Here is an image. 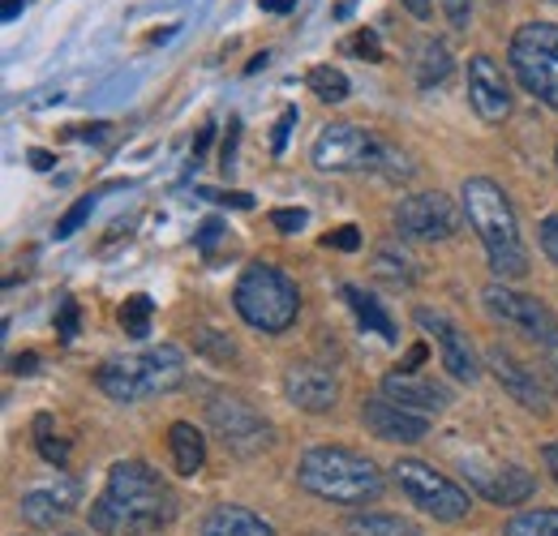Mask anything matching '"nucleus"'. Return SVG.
I'll use <instances>...</instances> for the list:
<instances>
[{
	"mask_svg": "<svg viewBox=\"0 0 558 536\" xmlns=\"http://www.w3.org/2000/svg\"><path fill=\"white\" fill-rule=\"evenodd\" d=\"M172 520H177L172 489L142 460L112 464L99 498L90 502V528L99 536H155Z\"/></svg>",
	"mask_w": 558,
	"mask_h": 536,
	"instance_id": "1",
	"label": "nucleus"
},
{
	"mask_svg": "<svg viewBox=\"0 0 558 536\" xmlns=\"http://www.w3.org/2000/svg\"><path fill=\"white\" fill-rule=\"evenodd\" d=\"M464 215H469V228L477 232L482 249L489 258V270L498 279H520L529 275V249H524V236H520V219H515V206L507 198V190L489 176H469L464 190Z\"/></svg>",
	"mask_w": 558,
	"mask_h": 536,
	"instance_id": "2",
	"label": "nucleus"
},
{
	"mask_svg": "<svg viewBox=\"0 0 558 536\" xmlns=\"http://www.w3.org/2000/svg\"><path fill=\"white\" fill-rule=\"evenodd\" d=\"M296 480L301 489L336 507H365L383 494V472L374 468V460L349 447H310L296 464Z\"/></svg>",
	"mask_w": 558,
	"mask_h": 536,
	"instance_id": "3",
	"label": "nucleus"
},
{
	"mask_svg": "<svg viewBox=\"0 0 558 536\" xmlns=\"http://www.w3.org/2000/svg\"><path fill=\"white\" fill-rule=\"evenodd\" d=\"M314 168L318 172H374L387 181H409L417 172L396 142L378 137L374 130L349 125V121L327 125L314 137Z\"/></svg>",
	"mask_w": 558,
	"mask_h": 536,
	"instance_id": "4",
	"label": "nucleus"
},
{
	"mask_svg": "<svg viewBox=\"0 0 558 536\" xmlns=\"http://www.w3.org/2000/svg\"><path fill=\"white\" fill-rule=\"evenodd\" d=\"M185 382V356L177 343H159V348H142L134 356L108 361L95 369V387L117 403H138L150 395H168Z\"/></svg>",
	"mask_w": 558,
	"mask_h": 536,
	"instance_id": "5",
	"label": "nucleus"
},
{
	"mask_svg": "<svg viewBox=\"0 0 558 536\" xmlns=\"http://www.w3.org/2000/svg\"><path fill=\"white\" fill-rule=\"evenodd\" d=\"M232 305H236V314L254 331L279 336V331H288L296 322L301 292H296V283L279 267H271V263H250V267L241 270L236 288H232Z\"/></svg>",
	"mask_w": 558,
	"mask_h": 536,
	"instance_id": "6",
	"label": "nucleus"
},
{
	"mask_svg": "<svg viewBox=\"0 0 558 536\" xmlns=\"http://www.w3.org/2000/svg\"><path fill=\"white\" fill-rule=\"evenodd\" d=\"M507 61L533 99L558 108V22H524L511 35Z\"/></svg>",
	"mask_w": 558,
	"mask_h": 536,
	"instance_id": "7",
	"label": "nucleus"
},
{
	"mask_svg": "<svg viewBox=\"0 0 558 536\" xmlns=\"http://www.w3.org/2000/svg\"><path fill=\"white\" fill-rule=\"evenodd\" d=\"M391 476H396V489H400L417 511L442 520V524H460V520H469V511H473L469 489H460L451 476L434 472L429 464H421V460H396Z\"/></svg>",
	"mask_w": 558,
	"mask_h": 536,
	"instance_id": "8",
	"label": "nucleus"
},
{
	"mask_svg": "<svg viewBox=\"0 0 558 536\" xmlns=\"http://www.w3.org/2000/svg\"><path fill=\"white\" fill-rule=\"evenodd\" d=\"M207 421L215 429V438L232 451V455H258L276 442V425L245 400H232V395H215L207 403Z\"/></svg>",
	"mask_w": 558,
	"mask_h": 536,
	"instance_id": "9",
	"label": "nucleus"
},
{
	"mask_svg": "<svg viewBox=\"0 0 558 536\" xmlns=\"http://www.w3.org/2000/svg\"><path fill=\"white\" fill-rule=\"evenodd\" d=\"M482 301H486L489 318H498V322L524 331L533 343H542L546 352L558 356V318L550 314L546 301H537V296H529V292H515V288H507V283H489L486 292H482Z\"/></svg>",
	"mask_w": 558,
	"mask_h": 536,
	"instance_id": "10",
	"label": "nucleus"
},
{
	"mask_svg": "<svg viewBox=\"0 0 558 536\" xmlns=\"http://www.w3.org/2000/svg\"><path fill=\"white\" fill-rule=\"evenodd\" d=\"M396 232L404 241H451L460 232V210L447 194H413L396 206Z\"/></svg>",
	"mask_w": 558,
	"mask_h": 536,
	"instance_id": "11",
	"label": "nucleus"
},
{
	"mask_svg": "<svg viewBox=\"0 0 558 536\" xmlns=\"http://www.w3.org/2000/svg\"><path fill=\"white\" fill-rule=\"evenodd\" d=\"M417 327L421 331H429V336L438 339V352H442V365H447V374L456 378V382H477L482 378V365H477V352H473V343L469 336L456 327V322H447L438 309H425L421 305L417 314Z\"/></svg>",
	"mask_w": 558,
	"mask_h": 536,
	"instance_id": "12",
	"label": "nucleus"
},
{
	"mask_svg": "<svg viewBox=\"0 0 558 536\" xmlns=\"http://www.w3.org/2000/svg\"><path fill=\"white\" fill-rule=\"evenodd\" d=\"M469 103L477 108V117L489 121V125L511 117V86H507L498 61L486 57V52L469 57Z\"/></svg>",
	"mask_w": 558,
	"mask_h": 536,
	"instance_id": "13",
	"label": "nucleus"
},
{
	"mask_svg": "<svg viewBox=\"0 0 558 536\" xmlns=\"http://www.w3.org/2000/svg\"><path fill=\"white\" fill-rule=\"evenodd\" d=\"M361 421L383 442H421L429 434V416L409 412V407H400V403L387 400V395H374V400L361 403Z\"/></svg>",
	"mask_w": 558,
	"mask_h": 536,
	"instance_id": "14",
	"label": "nucleus"
},
{
	"mask_svg": "<svg viewBox=\"0 0 558 536\" xmlns=\"http://www.w3.org/2000/svg\"><path fill=\"white\" fill-rule=\"evenodd\" d=\"M486 365H489V374L498 378V387L515 403H524V407H533V412H546V407H550V391H546V382L537 378V369H529L524 361H515L507 348L494 343L486 352Z\"/></svg>",
	"mask_w": 558,
	"mask_h": 536,
	"instance_id": "15",
	"label": "nucleus"
},
{
	"mask_svg": "<svg viewBox=\"0 0 558 536\" xmlns=\"http://www.w3.org/2000/svg\"><path fill=\"white\" fill-rule=\"evenodd\" d=\"M383 395L396 400L400 407H409V412H421V416H434V412H442V407L451 403V391H447L442 382L421 378V374H409V369H391V374H383Z\"/></svg>",
	"mask_w": 558,
	"mask_h": 536,
	"instance_id": "16",
	"label": "nucleus"
},
{
	"mask_svg": "<svg viewBox=\"0 0 558 536\" xmlns=\"http://www.w3.org/2000/svg\"><path fill=\"white\" fill-rule=\"evenodd\" d=\"M283 395L296 407H305V412H331L336 400H340V382L323 365H292L283 374Z\"/></svg>",
	"mask_w": 558,
	"mask_h": 536,
	"instance_id": "17",
	"label": "nucleus"
},
{
	"mask_svg": "<svg viewBox=\"0 0 558 536\" xmlns=\"http://www.w3.org/2000/svg\"><path fill=\"white\" fill-rule=\"evenodd\" d=\"M22 520L35 528H57L61 520H70L77 507V485L73 480H52L44 489H26L22 494Z\"/></svg>",
	"mask_w": 558,
	"mask_h": 536,
	"instance_id": "18",
	"label": "nucleus"
},
{
	"mask_svg": "<svg viewBox=\"0 0 558 536\" xmlns=\"http://www.w3.org/2000/svg\"><path fill=\"white\" fill-rule=\"evenodd\" d=\"M473 485L494 507H520V502H529L537 494V476L524 472L520 464H502V468L494 472H473Z\"/></svg>",
	"mask_w": 558,
	"mask_h": 536,
	"instance_id": "19",
	"label": "nucleus"
},
{
	"mask_svg": "<svg viewBox=\"0 0 558 536\" xmlns=\"http://www.w3.org/2000/svg\"><path fill=\"white\" fill-rule=\"evenodd\" d=\"M198 536H276V528H271L263 515H254L250 507H232V502H223V507L207 511V520H203Z\"/></svg>",
	"mask_w": 558,
	"mask_h": 536,
	"instance_id": "20",
	"label": "nucleus"
},
{
	"mask_svg": "<svg viewBox=\"0 0 558 536\" xmlns=\"http://www.w3.org/2000/svg\"><path fill=\"white\" fill-rule=\"evenodd\" d=\"M168 451H172V464H177L181 476H198L203 464H207V438L190 421H177L168 429Z\"/></svg>",
	"mask_w": 558,
	"mask_h": 536,
	"instance_id": "21",
	"label": "nucleus"
},
{
	"mask_svg": "<svg viewBox=\"0 0 558 536\" xmlns=\"http://www.w3.org/2000/svg\"><path fill=\"white\" fill-rule=\"evenodd\" d=\"M340 296L349 301V309L356 314V322L365 327V331H374V336H383L387 343H396L400 331H396V322H391V314L383 309V301H374L365 288H356V283H344L340 288Z\"/></svg>",
	"mask_w": 558,
	"mask_h": 536,
	"instance_id": "22",
	"label": "nucleus"
},
{
	"mask_svg": "<svg viewBox=\"0 0 558 536\" xmlns=\"http://www.w3.org/2000/svg\"><path fill=\"white\" fill-rule=\"evenodd\" d=\"M349 536H421L417 524H409L404 515H387V511H365L352 515Z\"/></svg>",
	"mask_w": 558,
	"mask_h": 536,
	"instance_id": "23",
	"label": "nucleus"
},
{
	"mask_svg": "<svg viewBox=\"0 0 558 536\" xmlns=\"http://www.w3.org/2000/svg\"><path fill=\"white\" fill-rule=\"evenodd\" d=\"M451 73V52L438 39H425L417 48V86H438Z\"/></svg>",
	"mask_w": 558,
	"mask_h": 536,
	"instance_id": "24",
	"label": "nucleus"
},
{
	"mask_svg": "<svg viewBox=\"0 0 558 536\" xmlns=\"http://www.w3.org/2000/svg\"><path fill=\"white\" fill-rule=\"evenodd\" d=\"M305 82H310V90H314L323 103H344V99H349V77H344V69L314 65Z\"/></svg>",
	"mask_w": 558,
	"mask_h": 536,
	"instance_id": "25",
	"label": "nucleus"
},
{
	"mask_svg": "<svg viewBox=\"0 0 558 536\" xmlns=\"http://www.w3.org/2000/svg\"><path fill=\"white\" fill-rule=\"evenodd\" d=\"M502 536H558V511H520L507 520Z\"/></svg>",
	"mask_w": 558,
	"mask_h": 536,
	"instance_id": "26",
	"label": "nucleus"
},
{
	"mask_svg": "<svg viewBox=\"0 0 558 536\" xmlns=\"http://www.w3.org/2000/svg\"><path fill=\"white\" fill-rule=\"evenodd\" d=\"M374 270H378V279H387V283H396V288L417 279V270H413V258L396 254V245H383V249L374 254Z\"/></svg>",
	"mask_w": 558,
	"mask_h": 536,
	"instance_id": "27",
	"label": "nucleus"
},
{
	"mask_svg": "<svg viewBox=\"0 0 558 536\" xmlns=\"http://www.w3.org/2000/svg\"><path fill=\"white\" fill-rule=\"evenodd\" d=\"M150 314H155V305H150V296H130L125 305H121V327H125V336H150Z\"/></svg>",
	"mask_w": 558,
	"mask_h": 536,
	"instance_id": "28",
	"label": "nucleus"
},
{
	"mask_svg": "<svg viewBox=\"0 0 558 536\" xmlns=\"http://www.w3.org/2000/svg\"><path fill=\"white\" fill-rule=\"evenodd\" d=\"M35 434H39V438H35V447H39V455H44L48 464H57V468H65V460H70V447H65V442H61V438H57V434L48 429V416H39V421H35Z\"/></svg>",
	"mask_w": 558,
	"mask_h": 536,
	"instance_id": "29",
	"label": "nucleus"
},
{
	"mask_svg": "<svg viewBox=\"0 0 558 536\" xmlns=\"http://www.w3.org/2000/svg\"><path fill=\"white\" fill-rule=\"evenodd\" d=\"M90 210H95V198H90V194L73 202L70 210L61 215V223H57V236H73V232H77V228H82V223L90 219Z\"/></svg>",
	"mask_w": 558,
	"mask_h": 536,
	"instance_id": "30",
	"label": "nucleus"
},
{
	"mask_svg": "<svg viewBox=\"0 0 558 536\" xmlns=\"http://www.w3.org/2000/svg\"><path fill=\"white\" fill-rule=\"evenodd\" d=\"M344 48L356 52V57H365V61H383V44H378V35H374V31H365V26L352 35Z\"/></svg>",
	"mask_w": 558,
	"mask_h": 536,
	"instance_id": "31",
	"label": "nucleus"
},
{
	"mask_svg": "<svg viewBox=\"0 0 558 536\" xmlns=\"http://www.w3.org/2000/svg\"><path fill=\"white\" fill-rule=\"evenodd\" d=\"M271 223H276L283 236H292V232H301L310 223V215L301 206H279V210H271Z\"/></svg>",
	"mask_w": 558,
	"mask_h": 536,
	"instance_id": "32",
	"label": "nucleus"
},
{
	"mask_svg": "<svg viewBox=\"0 0 558 536\" xmlns=\"http://www.w3.org/2000/svg\"><path fill=\"white\" fill-rule=\"evenodd\" d=\"M323 245H331V249H344V254H352V249L361 245V228H352V223H344V228L327 232V241H323Z\"/></svg>",
	"mask_w": 558,
	"mask_h": 536,
	"instance_id": "33",
	"label": "nucleus"
},
{
	"mask_svg": "<svg viewBox=\"0 0 558 536\" xmlns=\"http://www.w3.org/2000/svg\"><path fill=\"white\" fill-rule=\"evenodd\" d=\"M198 198H207V202H219V206H236V210H250L254 206V198L250 194H236V190H198Z\"/></svg>",
	"mask_w": 558,
	"mask_h": 536,
	"instance_id": "34",
	"label": "nucleus"
},
{
	"mask_svg": "<svg viewBox=\"0 0 558 536\" xmlns=\"http://www.w3.org/2000/svg\"><path fill=\"white\" fill-rule=\"evenodd\" d=\"M537 236H542V249H546V258H550V263L558 267V215H546V219H542V232H537Z\"/></svg>",
	"mask_w": 558,
	"mask_h": 536,
	"instance_id": "35",
	"label": "nucleus"
},
{
	"mask_svg": "<svg viewBox=\"0 0 558 536\" xmlns=\"http://www.w3.org/2000/svg\"><path fill=\"white\" fill-rule=\"evenodd\" d=\"M57 336H61V339L77 336V301H61V314H57Z\"/></svg>",
	"mask_w": 558,
	"mask_h": 536,
	"instance_id": "36",
	"label": "nucleus"
},
{
	"mask_svg": "<svg viewBox=\"0 0 558 536\" xmlns=\"http://www.w3.org/2000/svg\"><path fill=\"white\" fill-rule=\"evenodd\" d=\"M442 13H447V22L456 31H464L469 26V13H473V0H442Z\"/></svg>",
	"mask_w": 558,
	"mask_h": 536,
	"instance_id": "37",
	"label": "nucleus"
},
{
	"mask_svg": "<svg viewBox=\"0 0 558 536\" xmlns=\"http://www.w3.org/2000/svg\"><path fill=\"white\" fill-rule=\"evenodd\" d=\"M296 125V108H283V117H279V125H276V137H271V150L276 155H283V142H288V130Z\"/></svg>",
	"mask_w": 558,
	"mask_h": 536,
	"instance_id": "38",
	"label": "nucleus"
},
{
	"mask_svg": "<svg viewBox=\"0 0 558 536\" xmlns=\"http://www.w3.org/2000/svg\"><path fill=\"white\" fill-rule=\"evenodd\" d=\"M219 232H223V223H219V219H207V223H203V232H198V245L210 249V245L219 241Z\"/></svg>",
	"mask_w": 558,
	"mask_h": 536,
	"instance_id": "39",
	"label": "nucleus"
},
{
	"mask_svg": "<svg viewBox=\"0 0 558 536\" xmlns=\"http://www.w3.org/2000/svg\"><path fill=\"white\" fill-rule=\"evenodd\" d=\"M421 361H425V343H413V348H409V356H404L396 369H409V374H417Z\"/></svg>",
	"mask_w": 558,
	"mask_h": 536,
	"instance_id": "40",
	"label": "nucleus"
},
{
	"mask_svg": "<svg viewBox=\"0 0 558 536\" xmlns=\"http://www.w3.org/2000/svg\"><path fill=\"white\" fill-rule=\"evenodd\" d=\"M9 365H13V374H35V365H39V356H35V352H22V356H13Z\"/></svg>",
	"mask_w": 558,
	"mask_h": 536,
	"instance_id": "41",
	"label": "nucleus"
},
{
	"mask_svg": "<svg viewBox=\"0 0 558 536\" xmlns=\"http://www.w3.org/2000/svg\"><path fill=\"white\" fill-rule=\"evenodd\" d=\"M542 464H546V472L555 476V485H558V442H546V447H542Z\"/></svg>",
	"mask_w": 558,
	"mask_h": 536,
	"instance_id": "42",
	"label": "nucleus"
},
{
	"mask_svg": "<svg viewBox=\"0 0 558 536\" xmlns=\"http://www.w3.org/2000/svg\"><path fill=\"white\" fill-rule=\"evenodd\" d=\"M236 130H241V125L232 121V125H228V142H223V150H219V159H223V168L232 163V150H236Z\"/></svg>",
	"mask_w": 558,
	"mask_h": 536,
	"instance_id": "43",
	"label": "nucleus"
},
{
	"mask_svg": "<svg viewBox=\"0 0 558 536\" xmlns=\"http://www.w3.org/2000/svg\"><path fill=\"white\" fill-rule=\"evenodd\" d=\"M52 163H57V159H52L48 150H31V168H39V172H48Z\"/></svg>",
	"mask_w": 558,
	"mask_h": 536,
	"instance_id": "44",
	"label": "nucleus"
},
{
	"mask_svg": "<svg viewBox=\"0 0 558 536\" xmlns=\"http://www.w3.org/2000/svg\"><path fill=\"white\" fill-rule=\"evenodd\" d=\"M404 4H409L413 17H429V0H404Z\"/></svg>",
	"mask_w": 558,
	"mask_h": 536,
	"instance_id": "45",
	"label": "nucleus"
},
{
	"mask_svg": "<svg viewBox=\"0 0 558 536\" xmlns=\"http://www.w3.org/2000/svg\"><path fill=\"white\" fill-rule=\"evenodd\" d=\"M263 9H267V13H288L292 0H263Z\"/></svg>",
	"mask_w": 558,
	"mask_h": 536,
	"instance_id": "46",
	"label": "nucleus"
},
{
	"mask_svg": "<svg viewBox=\"0 0 558 536\" xmlns=\"http://www.w3.org/2000/svg\"><path fill=\"white\" fill-rule=\"evenodd\" d=\"M17 13H22V0H4V22L17 17Z\"/></svg>",
	"mask_w": 558,
	"mask_h": 536,
	"instance_id": "47",
	"label": "nucleus"
},
{
	"mask_svg": "<svg viewBox=\"0 0 558 536\" xmlns=\"http://www.w3.org/2000/svg\"><path fill=\"white\" fill-rule=\"evenodd\" d=\"M555 163H558V146H555Z\"/></svg>",
	"mask_w": 558,
	"mask_h": 536,
	"instance_id": "48",
	"label": "nucleus"
},
{
	"mask_svg": "<svg viewBox=\"0 0 558 536\" xmlns=\"http://www.w3.org/2000/svg\"><path fill=\"white\" fill-rule=\"evenodd\" d=\"M494 4H498V0H494Z\"/></svg>",
	"mask_w": 558,
	"mask_h": 536,
	"instance_id": "49",
	"label": "nucleus"
}]
</instances>
